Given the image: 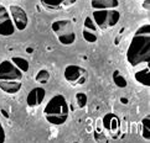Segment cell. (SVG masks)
<instances>
[{
    "label": "cell",
    "instance_id": "24",
    "mask_svg": "<svg viewBox=\"0 0 150 143\" xmlns=\"http://www.w3.org/2000/svg\"><path fill=\"white\" fill-rule=\"evenodd\" d=\"M120 101H122L123 104H127V103H128V100H127V99H124V98H122V99H120Z\"/></svg>",
    "mask_w": 150,
    "mask_h": 143
},
{
    "label": "cell",
    "instance_id": "4",
    "mask_svg": "<svg viewBox=\"0 0 150 143\" xmlns=\"http://www.w3.org/2000/svg\"><path fill=\"white\" fill-rule=\"evenodd\" d=\"M52 31L55 32L57 40L63 46H69L74 43L76 41V32H74V26L72 21L62 19V20H56L51 26Z\"/></svg>",
    "mask_w": 150,
    "mask_h": 143
},
{
    "label": "cell",
    "instance_id": "5",
    "mask_svg": "<svg viewBox=\"0 0 150 143\" xmlns=\"http://www.w3.org/2000/svg\"><path fill=\"white\" fill-rule=\"evenodd\" d=\"M23 77L24 73L10 59L0 63V80H21Z\"/></svg>",
    "mask_w": 150,
    "mask_h": 143
},
{
    "label": "cell",
    "instance_id": "18",
    "mask_svg": "<svg viewBox=\"0 0 150 143\" xmlns=\"http://www.w3.org/2000/svg\"><path fill=\"white\" fill-rule=\"evenodd\" d=\"M49 79H50V73L46 69L39 70L36 74V77H35V80L37 83H40V84H46L47 82H49Z\"/></svg>",
    "mask_w": 150,
    "mask_h": 143
},
{
    "label": "cell",
    "instance_id": "11",
    "mask_svg": "<svg viewBox=\"0 0 150 143\" xmlns=\"http://www.w3.org/2000/svg\"><path fill=\"white\" fill-rule=\"evenodd\" d=\"M77 0H40L42 6L50 10H62L67 9L76 3Z\"/></svg>",
    "mask_w": 150,
    "mask_h": 143
},
{
    "label": "cell",
    "instance_id": "7",
    "mask_svg": "<svg viewBox=\"0 0 150 143\" xmlns=\"http://www.w3.org/2000/svg\"><path fill=\"white\" fill-rule=\"evenodd\" d=\"M15 26L13 24L11 16H10L9 10L0 4V36L8 37V36H13L15 33Z\"/></svg>",
    "mask_w": 150,
    "mask_h": 143
},
{
    "label": "cell",
    "instance_id": "6",
    "mask_svg": "<svg viewBox=\"0 0 150 143\" xmlns=\"http://www.w3.org/2000/svg\"><path fill=\"white\" fill-rule=\"evenodd\" d=\"M9 13L11 16L13 24L15 29L19 31H24L29 25V17L25 10L19 6V5H10L9 6Z\"/></svg>",
    "mask_w": 150,
    "mask_h": 143
},
{
    "label": "cell",
    "instance_id": "13",
    "mask_svg": "<svg viewBox=\"0 0 150 143\" xmlns=\"http://www.w3.org/2000/svg\"><path fill=\"white\" fill-rule=\"evenodd\" d=\"M91 6L93 10L117 9L119 6V0H91Z\"/></svg>",
    "mask_w": 150,
    "mask_h": 143
},
{
    "label": "cell",
    "instance_id": "22",
    "mask_svg": "<svg viewBox=\"0 0 150 143\" xmlns=\"http://www.w3.org/2000/svg\"><path fill=\"white\" fill-rule=\"evenodd\" d=\"M5 141H6V135H5V130H4L1 122H0V143H3Z\"/></svg>",
    "mask_w": 150,
    "mask_h": 143
},
{
    "label": "cell",
    "instance_id": "14",
    "mask_svg": "<svg viewBox=\"0 0 150 143\" xmlns=\"http://www.w3.org/2000/svg\"><path fill=\"white\" fill-rule=\"evenodd\" d=\"M135 79H137V82L139 84H142L143 86H149V67L138 70L135 73Z\"/></svg>",
    "mask_w": 150,
    "mask_h": 143
},
{
    "label": "cell",
    "instance_id": "15",
    "mask_svg": "<svg viewBox=\"0 0 150 143\" xmlns=\"http://www.w3.org/2000/svg\"><path fill=\"white\" fill-rule=\"evenodd\" d=\"M140 132L145 141H150V116H145L140 122Z\"/></svg>",
    "mask_w": 150,
    "mask_h": 143
},
{
    "label": "cell",
    "instance_id": "25",
    "mask_svg": "<svg viewBox=\"0 0 150 143\" xmlns=\"http://www.w3.org/2000/svg\"><path fill=\"white\" fill-rule=\"evenodd\" d=\"M26 52H28V53L30 52V53H31V52H33V48H28V50H26Z\"/></svg>",
    "mask_w": 150,
    "mask_h": 143
},
{
    "label": "cell",
    "instance_id": "12",
    "mask_svg": "<svg viewBox=\"0 0 150 143\" xmlns=\"http://www.w3.org/2000/svg\"><path fill=\"white\" fill-rule=\"evenodd\" d=\"M21 86H23L21 80H0V89L10 95L19 93L21 90Z\"/></svg>",
    "mask_w": 150,
    "mask_h": 143
},
{
    "label": "cell",
    "instance_id": "16",
    "mask_svg": "<svg viewBox=\"0 0 150 143\" xmlns=\"http://www.w3.org/2000/svg\"><path fill=\"white\" fill-rule=\"evenodd\" d=\"M10 61H11L23 73H26L29 70L30 66H29V62L26 61L25 58H23V57H13V58H10Z\"/></svg>",
    "mask_w": 150,
    "mask_h": 143
},
{
    "label": "cell",
    "instance_id": "10",
    "mask_svg": "<svg viewBox=\"0 0 150 143\" xmlns=\"http://www.w3.org/2000/svg\"><path fill=\"white\" fill-rule=\"evenodd\" d=\"M46 98V91L44 88H34L28 95V105L30 107H35L39 106L44 103V100Z\"/></svg>",
    "mask_w": 150,
    "mask_h": 143
},
{
    "label": "cell",
    "instance_id": "23",
    "mask_svg": "<svg viewBox=\"0 0 150 143\" xmlns=\"http://www.w3.org/2000/svg\"><path fill=\"white\" fill-rule=\"evenodd\" d=\"M143 6H144V9H145V10H149V0H145V1H144Z\"/></svg>",
    "mask_w": 150,
    "mask_h": 143
},
{
    "label": "cell",
    "instance_id": "19",
    "mask_svg": "<svg viewBox=\"0 0 150 143\" xmlns=\"http://www.w3.org/2000/svg\"><path fill=\"white\" fill-rule=\"evenodd\" d=\"M83 38L86 42L88 43H96L98 41V35L93 32V31H88V30H83Z\"/></svg>",
    "mask_w": 150,
    "mask_h": 143
},
{
    "label": "cell",
    "instance_id": "1",
    "mask_svg": "<svg viewBox=\"0 0 150 143\" xmlns=\"http://www.w3.org/2000/svg\"><path fill=\"white\" fill-rule=\"evenodd\" d=\"M127 61L132 67L149 64L150 61V25L143 24L133 36L127 51Z\"/></svg>",
    "mask_w": 150,
    "mask_h": 143
},
{
    "label": "cell",
    "instance_id": "3",
    "mask_svg": "<svg viewBox=\"0 0 150 143\" xmlns=\"http://www.w3.org/2000/svg\"><path fill=\"white\" fill-rule=\"evenodd\" d=\"M92 19L94 24L97 25L99 31L109 30L119 22L120 20V13L118 9H100V10H93Z\"/></svg>",
    "mask_w": 150,
    "mask_h": 143
},
{
    "label": "cell",
    "instance_id": "20",
    "mask_svg": "<svg viewBox=\"0 0 150 143\" xmlns=\"http://www.w3.org/2000/svg\"><path fill=\"white\" fill-rule=\"evenodd\" d=\"M84 29L88 30V31H93V32H96V33H98V31H99L98 27H97V25L94 24L93 19L91 16H87L84 19Z\"/></svg>",
    "mask_w": 150,
    "mask_h": 143
},
{
    "label": "cell",
    "instance_id": "2",
    "mask_svg": "<svg viewBox=\"0 0 150 143\" xmlns=\"http://www.w3.org/2000/svg\"><path fill=\"white\" fill-rule=\"evenodd\" d=\"M44 116L51 125L61 126L68 120L69 107L66 98L61 94L53 95L44 109Z\"/></svg>",
    "mask_w": 150,
    "mask_h": 143
},
{
    "label": "cell",
    "instance_id": "8",
    "mask_svg": "<svg viewBox=\"0 0 150 143\" xmlns=\"http://www.w3.org/2000/svg\"><path fill=\"white\" fill-rule=\"evenodd\" d=\"M65 79L68 83L72 84H84V82L87 80L86 77V70L79 66H67L65 69Z\"/></svg>",
    "mask_w": 150,
    "mask_h": 143
},
{
    "label": "cell",
    "instance_id": "9",
    "mask_svg": "<svg viewBox=\"0 0 150 143\" xmlns=\"http://www.w3.org/2000/svg\"><path fill=\"white\" fill-rule=\"evenodd\" d=\"M102 126L112 137H117L120 132V121L114 114H107L102 120Z\"/></svg>",
    "mask_w": 150,
    "mask_h": 143
},
{
    "label": "cell",
    "instance_id": "21",
    "mask_svg": "<svg viewBox=\"0 0 150 143\" xmlns=\"http://www.w3.org/2000/svg\"><path fill=\"white\" fill-rule=\"evenodd\" d=\"M87 101H88V96L84 93H78L76 95V104L79 109H83L87 105Z\"/></svg>",
    "mask_w": 150,
    "mask_h": 143
},
{
    "label": "cell",
    "instance_id": "17",
    "mask_svg": "<svg viewBox=\"0 0 150 143\" xmlns=\"http://www.w3.org/2000/svg\"><path fill=\"white\" fill-rule=\"evenodd\" d=\"M113 82L115 83V85L118 88H125L128 85V83H127V79L122 75V73L119 70H115L113 73Z\"/></svg>",
    "mask_w": 150,
    "mask_h": 143
}]
</instances>
